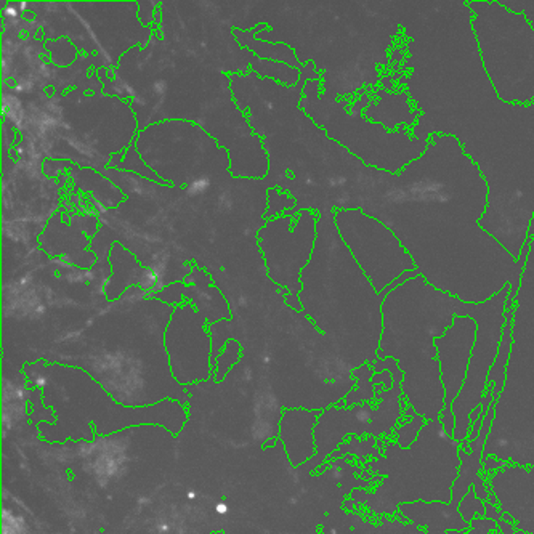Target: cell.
Masks as SVG:
<instances>
[{
  "mask_svg": "<svg viewBox=\"0 0 534 534\" xmlns=\"http://www.w3.org/2000/svg\"><path fill=\"white\" fill-rule=\"evenodd\" d=\"M459 513L467 523H470L475 517H485V500L476 498L475 489L471 488L469 494H465V498L462 499L459 505Z\"/></svg>",
  "mask_w": 534,
  "mask_h": 534,
  "instance_id": "obj_14",
  "label": "cell"
},
{
  "mask_svg": "<svg viewBox=\"0 0 534 534\" xmlns=\"http://www.w3.org/2000/svg\"><path fill=\"white\" fill-rule=\"evenodd\" d=\"M267 197H268V207H267V214L263 215L265 220H269L274 215H281L282 212H289L287 207L282 205V201L291 199L292 197L291 194H287V192H282L281 190H278L276 201H274L273 197H269V196H267Z\"/></svg>",
  "mask_w": 534,
  "mask_h": 534,
  "instance_id": "obj_16",
  "label": "cell"
},
{
  "mask_svg": "<svg viewBox=\"0 0 534 534\" xmlns=\"http://www.w3.org/2000/svg\"><path fill=\"white\" fill-rule=\"evenodd\" d=\"M475 340L476 322L469 316H456L445 335L435 340L436 359L440 363L441 382L445 387V408L440 421L447 436L451 438H454L456 423L452 404L464 387Z\"/></svg>",
  "mask_w": 534,
  "mask_h": 534,
  "instance_id": "obj_8",
  "label": "cell"
},
{
  "mask_svg": "<svg viewBox=\"0 0 534 534\" xmlns=\"http://www.w3.org/2000/svg\"><path fill=\"white\" fill-rule=\"evenodd\" d=\"M496 523H498V529L502 534H517V533H515V528H513L512 522H509V520L500 518L499 522H496Z\"/></svg>",
  "mask_w": 534,
  "mask_h": 534,
  "instance_id": "obj_20",
  "label": "cell"
},
{
  "mask_svg": "<svg viewBox=\"0 0 534 534\" xmlns=\"http://www.w3.org/2000/svg\"><path fill=\"white\" fill-rule=\"evenodd\" d=\"M496 528H498V523L493 522V520H488L485 517H475L470 522L469 533L456 531L454 534H489L491 531H494Z\"/></svg>",
  "mask_w": 534,
  "mask_h": 534,
  "instance_id": "obj_17",
  "label": "cell"
},
{
  "mask_svg": "<svg viewBox=\"0 0 534 534\" xmlns=\"http://www.w3.org/2000/svg\"><path fill=\"white\" fill-rule=\"evenodd\" d=\"M425 421L427 419L421 416V414H414L411 422H406L403 423L401 427H398L397 432H394L397 433V445L404 447V449L411 447L412 443L417 440L419 433H421L423 425L427 423Z\"/></svg>",
  "mask_w": 534,
  "mask_h": 534,
  "instance_id": "obj_13",
  "label": "cell"
},
{
  "mask_svg": "<svg viewBox=\"0 0 534 534\" xmlns=\"http://www.w3.org/2000/svg\"><path fill=\"white\" fill-rule=\"evenodd\" d=\"M374 101L364 109L363 115L370 122L382 125L383 129L397 130L406 129L412 130L421 118V111L416 108L412 100L409 98L408 91L397 85L392 90L375 89Z\"/></svg>",
  "mask_w": 534,
  "mask_h": 534,
  "instance_id": "obj_10",
  "label": "cell"
},
{
  "mask_svg": "<svg viewBox=\"0 0 534 534\" xmlns=\"http://www.w3.org/2000/svg\"><path fill=\"white\" fill-rule=\"evenodd\" d=\"M335 210L320 212L310 263L302 271L303 310L326 339L339 348L351 370L379 359L383 300L393 287L377 292L346 249L334 220Z\"/></svg>",
  "mask_w": 534,
  "mask_h": 534,
  "instance_id": "obj_3",
  "label": "cell"
},
{
  "mask_svg": "<svg viewBox=\"0 0 534 534\" xmlns=\"http://www.w3.org/2000/svg\"><path fill=\"white\" fill-rule=\"evenodd\" d=\"M485 518L493 520V522H499L500 518H504L502 510H498V507H494L493 502H485Z\"/></svg>",
  "mask_w": 534,
  "mask_h": 534,
  "instance_id": "obj_18",
  "label": "cell"
},
{
  "mask_svg": "<svg viewBox=\"0 0 534 534\" xmlns=\"http://www.w3.org/2000/svg\"><path fill=\"white\" fill-rule=\"evenodd\" d=\"M510 286L485 303H465L430 286L417 274L385 297L383 331L379 358H393L403 370V397L428 422L441 419L445 387L435 340L445 335L456 316H469L476 324L507 303Z\"/></svg>",
  "mask_w": 534,
  "mask_h": 534,
  "instance_id": "obj_2",
  "label": "cell"
},
{
  "mask_svg": "<svg viewBox=\"0 0 534 534\" xmlns=\"http://www.w3.org/2000/svg\"><path fill=\"white\" fill-rule=\"evenodd\" d=\"M215 512L223 515V513L228 512V507H226V504H219V505H216V507H215Z\"/></svg>",
  "mask_w": 534,
  "mask_h": 534,
  "instance_id": "obj_21",
  "label": "cell"
},
{
  "mask_svg": "<svg viewBox=\"0 0 534 534\" xmlns=\"http://www.w3.org/2000/svg\"><path fill=\"white\" fill-rule=\"evenodd\" d=\"M335 228L377 292L404 282V274L416 269V262L398 236L382 221L359 209H337Z\"/></svg>",
  "mask_w": 534,
  "mask_h": 534,
  "instance_id": "obj_7",
  "label": "cell"
},
{
  "mask_svg": "<svg viewBox=\"0 0 534 534\" xmlns=\"http://www.w3.org/2000/svg\"><path fill=\"white\" fill-rule=\"evenodd\" d=\"M399 512L412 520L417 526L443 528L445 531H469L470 523H467L459 513V507L443 502H412L399 505Z\"/></svg>",
  "mask_w": 534,
  "mask_h": 534,
  "instance_id": "obj_11",
  "label": "cell"
},
{
  "mask_svg": "<svg viewBox=\"0 0 534 534\" xmlns=\"http://www.w3.org/2000/svg\"><path fill=\"white\" fill-rule=\"evenodd\" d=\"M393 8L406 58L382 74L380 87L399 85L421 111L414 138L438 133L460 143L488 185L481 228L518 258L534 216V104L496 93L467 0H393Z\"/></svg>",
  "mask_w": 534,
  "mask_h": 534,
  "instance_id": "obj_1",
  "label": "cell"
},
{
  "mask_svg": "<svg viewBox=\"0 0 534 534\" xmlns=\"http://www.w3.org/2000/svg\"><path fill=\"white\" fill-rule=\"evenodd\" d=\"M459 443L447 436L441 421L427 422L411 447L388 443L385 454L369 462L377 475H388L368 500L375 513H394L403 504L443 502L452 499V485L459 476Z\"/></svg>",
  "mask_w": 534,
  "mask_h": 534,
  "instance_id": "obj_4",
  "label": "cell"
},
{
  "mask_svg": "<svg viewBox=\"0 0 534 534\" xmlns=\"http://www.w3.org/2000/svg\"><path fill=\"white\" fill-rule=\"evenodd\" d=\"M303 93L305 108L318 109V114L311 118L318 127L366 166L398 173L414 159L421 157L430 144L414 138L411 130L392 132L366 119L364 109L374 101L370 91H361L348 104V100L339 101L335 96L322 93L321 80H307Z\"/></svg>",
  "mask_w": 534,
  "mask_h": 534,
  "instance_id": "obj_5",
  "label": "cell"
},
{
  "mask_svg": "<svg viewBox=\"0 0 534 534\" xmlns=\"http://www.w3.org/2000/svg\"><path fill=\"white\" fill-rule=\"evenodd\" d=\"M510 12L523 14L534 31V0H499Z\"/></svg>",
  "mask_w": 534,
  "mask_h": 534,
  "instance_id": "obj_15",
  "label": "cell"
},
{
  "mask_svg": "<svg viewBox=\"0 0 534 534\" xmlns=\"http://www.w3.org/2000/svg\"><path fill=\"white\" fill-rule=\"evenodd\" d=\"M353 375L358 379V392L356 393H350L346 397V404L351 406V404L361 403V401H370V399L377 398V394L374 392V383H372V366L370 364H363L359 368H356L353 370Z\"/></svg>",
  "mask_w": 534,
  "mask_h": 534,
  "instance_id": "obj_12",
  "label": "cell"
},
{
  "mask_svg": "<svg viewBox=\"0 0 534 534\" xmlns=\"http://www.w3.org/2000/svg\"><path fill=\"white\" fill-rule=\"evenodd\" d=\"M483 464H485V470L491 471V470H500L507 465V462L502 460H494V457H483Z\"/></svg>",
  "mask_w": 534,
  "mask_h": 534,
  "instance_id": "obj_19",
  "label": "cell"
},
{
  "mask_svg": "<svg viewBox=\"0 0 534 534\" xmlns=\"http://www.w3.org/2000/svg\"><path fill=\"white\" fill-rule=\"evenodd\" d=\"M502 513L524 534H534V467L505 465L489 480Z\"/></svg>",
  "mask_w": 534,
  "mask_h": 534,
  "instance_id": "obj_9",
  "label": "cell"
},
{
  "mask_svg": "<svg viewBox=\"0 0 534 534\" xmlns=\"http://www.w3.org/2000/svg\"><path fill=\"white\" fill-rule=\"evenodd\" d=\"M481 65L505 103L534 104V31L499 0H469Z\"/></svg>",
  "mask_w": 534,
  "mask_h": 534,
  "instance_id": "obj_6",
  "label": "cell"
}]
</instances>
